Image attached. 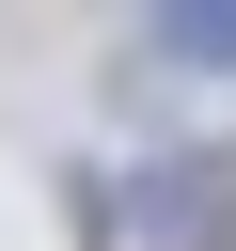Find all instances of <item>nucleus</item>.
Listing matches in <instances>:
<instances>
[{"label": "nucleus", "mask_w": 236, "mask_h": 251, "mask_svg": "<svg viewBox=\"0 0 236 251\" xmlns=\"http://www.w3.org/2000/svg\"><path fill=\"white\" fill-rule=\"evenodd\" d=\"M126 63H173V78H236V0H157L126 31Z\"/></svg>", "instance_id": "f03ea898"}, {"label": "nucleus", "mask_w": 236, "mask_h": 251, "mask_svg": "<svg viewBox=\"0 0 236 251\" xmlns=\"http://www.w3.org/2000/svg\"><path fill=\"white\" fill-rule=\"evenodd\" d=\"M126 220H142V251H236V141H189V157H157Z\"/></svg>", "instance_id": "f257e3e1"}]
</instances>
